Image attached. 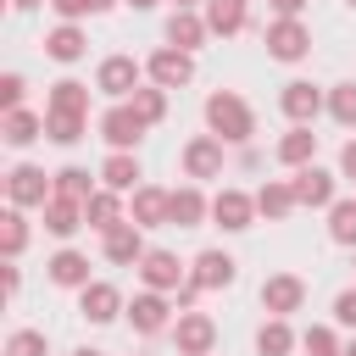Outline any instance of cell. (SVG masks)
Instances as JSON below:
<instances>
[{
    "label": "cell",
    "instance_id": "28",
    "mask_svg": "<svg viewBox=\"0 0 356 356\" xmlns=\"http://www.w3.org/2000/svg\"><path fill=\"white\" fill-rule=\"evenodd\" d=\"M317 156V134H312V122H295L284 139H278V161L284 167H306Z\"/></svg>",
    "mask_w": 356,
    "mask_h": 356
},
{
    "label": "cell",
    "instance_id": "44",
    "mask_svg": "<svg viewBox=\"0 0 356 356\" xmlns=\"http://www.w3.org/2000/svg\"><path fill=\"white\" fill-rule=\"evenodd\" d=\"M339 172H345V178H356V139L339 150Z\"/></svg>",
    "mask_w": 356,
    "mask_h": 356
},
{
    "label": "cell",
    "instance_id": "13",
    "mask_svg": "<svg viewBox=\"0 0 356 356\" xmlns=\"http://www.w3.org/2000/svg\"><path fill=\"white\" fill-rule=\"evenodd\" d=\"M328 100H323V89L317 83H306V78H289L284 83V95H278V111L289 117V122H317V111H323Z\"/></svg>",
    "mask_w": 356,
    "mask_h": 356
},
{
    "label": "cell",
    "instance_id": "15",
    "mask_svg": "<svg viewBox=\"0 0 356 356\" xmlns=\"http://www.w3.org/2000/svg\"><path fill=\"white\" fill-rule=\"evenodd\" d=\"M289 184H295V200H300V206H323V211L334 206V172H328V167L306 161V167H295Z\"/></svg>",
    "mask_w": 356,
    "mask_h": 356
},
{
    "label": "cell",
    "instance_id": "26",
    "mask_svg": "<svg viewBox=\"0 0 356 356\" xmlns=\"http://www.w3.org/2000/svg\"><path fill=\"white\" fill-rule=\"evenodd\" d=\"M245 22H250L245 0H206V28H211V33L234 39V33H245Z\"/></svg>",
    "mask_w": 356,
    "mask_h": 356
},
{
    "label": "cell",
    "instance_id": "20",
    "mask_svg": "<svg viewBox=\"0 0 356 356\" xmlns=\"http://www.w3.org/2000/svg\"><path fill=\"white\" fill-rule=\"evenodd\" d=\"M83 50H89V33H83L78 22H56V28L44 33V56H50V61H61V67L83 61Z\"/></svg>",
    "mask_w": 356,
    "mask_h": 356
},
{
    "label": "cell",
    "instance_id": "2",
    "mask_svg": "<svg viewBox=\"0 0 356 356\" xmlns=\"http://www.w3.org/2000/svg\"><path fill=\"white\" fill-rule=\"evenodd\" d=\"M56 195V172H44V167H33V161H17L11 172H6V200L11 206H44Z\"/></svg>",
    "mask_w": 356,
    "mask_h": 356
},
{
    "label": "cell",
    "instance_id": "42",
    "mask_svg": "<svg viewBox=\"0 0 356 356\" xmlns=\"http://www.w3.org/2000/svg\"><path fill=\"white\" fill-rule=\"evenodd\" d=\"M61 22H78V17H89V0H44Z\"/></svg>",
    "mask_w": 356,
    "mask_h": 356
},
{
    "label": "cell",
    "instance_id": "51",
    "mask_svg": "<svg viewBox=\"0 0 356 356\" xmlns=\"http://www.w3.org/2000/svg\"><path fill=\"white\" fill-rule=\"evenodd\" d=\"M350 6H356V0H350Z\"/></svg>",
    "mask_w": 356,
    "mask_h": 356
},
{
    "label": "cell",
    "instance_id": "45",
    "mask_svg": "<svg viewBox=\"0 0 356 356\" xmlns=\"http://www.w3.org/2000/svg\"><path fill=\"white\" fill-rule=\"evenodd\" d=\"M111 6H117V0H89V17H95V11H111Z\"/></svg>",
    "mask_w": 356,
    "mask_h": 356
},
{
    "label": "cell",
    "instance_id": "43",
    "mask_svg": "<svg viewBox=\"0 0 356 356\" xmlns=\"http://www.w3.org/2000/svg\"><path fill=\"white\" fill-rule=\"evenodd\" d=\"M267 6H273L278 17H300V11H306V0H267Z\"/></svg>",
    "mask_w": 356,
    "mask_h": 356
},
{
    "label": "cell",
    "instance_id": "18",
    "mask_svg": "<svg viewBox=\"0 0 356 356\" xmlns=\"http://www.w3.org/2000/svg\"><path fill=\"white\" fill-rule=\"evenodd\" d=\"M211 217V200L200 195V184H184L172 189V206H167V228H200Z\"/></svg>",
    "mask_w": 356,
    "mask_h": 356
},
{
    "label": "cell",
    "instance_id": "32",
    "mask_svg": "<svg viewBox=\"0 0 356 356\" xmlns=\"http://www.w3.org/2000/svg\"><path fill=\"white\" fill-rule=\"evenodd\" d=\"M89 134V117H78V111H44V139L50 145H78Z\"/></svg>",
    "mask_w": 356,
    "mask_h": 356
},
{
    "label": "cell",
    "instance_id": "14",
    "mask_svg": "<svg viewBox=\"0 0 356 356\" xmlns=\"http://www.w3.org/2000/svg\"><path fill=\"white\" fill-rule=\"evenodd\" d=\"M139 278H145V289H161V295H172V289L189 278V267H184L172 250H145V261H139Z\"/></svg>",
    "mask_w": 356,
    "mask_h": 356
},
{
    "label": "cell",
    "instance_id": "46",
    "mask_svg": "<svg viewBox=\"0 0 356 356\" xmlns=\"http://www.w3.org/2000/svg\"><path fill=\"white\" fill-rule=\"evenodd\" d=\"M33 6H39V0H11V11H33Z\"/></svg>",
    "mask_w": 356,
    "mask_h": 356
},
{
    "label": "cell",
    "instance_id": "37",
    "mask_svg": "<svg viewBox=\"0 0 356 356\" xmlns=\"http://www.w3.org/2000/svg\"><path fill=\"white\" fill-rule=\"evenodd\" d=\"M328 117L339 128H356V83H334L328 89Z\"/></svg>",
    "mask_w": 356,
    "mask_h": 356
},
{
    "label": "cell",
    "instance_id": "50",
    "mask_svg": "<svg viewBox=\"0 0 356 356\" xmlns=\"http://www.w3.org/2000/svg\"><path fill=\"white\" fill-rule=\"evenodd\" d=\"M172 6H206V0H172Z\"/></svg>",
    "mask_w": 356,
    "mask_h": 356
},
{
    "label": "cell",
    "instance_id": "31",
    "mask_svg": "<svg viewBox=\"0 0 356 356\" xmlns=\"http://www.w3.org/2000/svg\"><path fill=\"white\" fill-rule=\"evenodd\" d=\"M300 339H295V328H289V317H267L261 328H256V350L261 356H289Z\"/></svg>",
    "mask_w": 356,
    "mask_h": 356
},
{
    "label": "cell",
    "instance_id": "8",
    "mask_svg": "<svg viewBox=\"0 0 356 356\" xmlns=\"http://www.w3.org/2000/svg\"><path fill=\"white\" fill-rule=\"evenodd\" d=\"M306 306V278L300 273H273L267 284H261V312L267 317H289V312H300Z\"/></svg>",
    "mask_w": 356,
    "mask_h": 356
},
{
    "label": "cell",
    "instance_id": "34",
    "mask_svg": "<svg viewBox=\"0 0 356 356\" xmlns=\"http://www.w3.org/2000/svg\"><path fill=\"white\" fill-rule=\"evenodd\" d=\"M128 106L145 117V128H156V122L167 117V89H161V83H150V89H134V95H128Z\"/></svg>",
    "mask_w": 356,
    "mask_h": 356
},
{
    "label": "cell",
    "instance_id": "39",
    "mask_svg": "<svg viewBox=\"0 0 356 356\" xmlns=\"http://www.w3.org/2000/svg\"><path fill=\"white\" fill-rule=\"evenodd\" d=\"M6 356H50V339H44L39 328H17V334L6 339Z\"/></svg>",
    "mask_w": 356,
    "mask_h": 356
},
{
    "label": "cell",
    "instance_id": "21",
    "mask_svg": "<svg viewBox=\"0 0 356 356\" xmlns=\"http://www.w3.org/2000/svg\"><path fill=\"white\" fill-rule=\"evenodd\" d=\"M139 178H145V172H139V156H134V150H111V156L100 161V184L117 189V195H134Z\"/></svg>",
    "mask_w": 356,
    "mask_h": 356
},
{
    "label": "cell",
    "instance_id": "40",
    "mask_svg": "<svg viewBox=\"0 0 356 356\" xmlns=\"http://www.w3.org/2000/svg\"><path fill=\"white\" fill-rule=\"evenodd\" d=\"M22 95H28L22 72H6V78H0V106H6V111H17V106H22Z\"/></svg>",
    "mask_w": 356,
    "mask_h": 356
},
{
    "label": "cell",
    "instance_id": "16",
    "mask_svg": "<svg viewBox=\"0 0 356 356\" xmlns=\"http://www.w3.org/2000/svg\"><path fill=\"white\" fill-rule=\"evenodd\" d=\"M189 278H195L200 289H228V284L239 278V261H234L228 250H200V256L189 261Z\"/></svg>",
    "mask_w": 356,
    "mask_h": 356
},
{
    "label": "cell",
    "instance_id": "35",
    "mask_svg": "<svg viewBox=\"0 0 356 356\" xmlns=\"http://www.w3.org/2000/svg\"><path fill=\"white\" fill-rule=\"evenodd\" d=\"M328 239L334 245H356V200H334L328 206Z\"/></svg>",
    "mask_w": 356,
    "mask_h": 356
},
{
    "label": "cell",
    "instance_id": "48",
    "mask_svg": "<svg viewBox=\"0 0 356 356\" xmlns=\"http://www.w3.org/2000/svg\"><path fill=\"white\" fill-rule=\"evenodd\" d=\"M72 356H106V350H89V345H83V350H72Z\"/></svg>",
    "mask_w": 356,
    "mask_h": 356
},
{
    "label": "cell",
    "instance_id": "22",
    "mask_svg": "<svg viewBox=\"0 0 356 356\" xmlns=\"http://www.w3.org/2000/svg\"><path fill=\"white\" fill-rule=\"evenodd\" d=\"M44 234H56V239H72L78 228H83V200H67V195H50L44 206Z\"/></svg>",
    "mask_w": 356,
    "mask_h": 356
},
{
    "label": "cell",
    "instance_id": "1",
    "mask_svg": "<svg viewBox=\"0 0 356 356\" xmlns=\"http://www.w3.org/2000/svg\"><path fill=\"white\" fill-rule=\"evenodd\" d=\"M206 128H211L222 145H250V134H256V111L245 106V95H234V89H211V95H206Z\"/></svg>",
    "mask_w": 356,
    "mask_h": 356
},
{
    "label": "cell",
    "instance_id": "11",
    "mask_svg": "<svg viewBox=\"0 0 356 356\" xmlns=\"http://www.w3.org/2000/svg\"><path fill=\"white\" fill-rule=\"evenodd\" d=\"M250 217H256V195H245V189H217L211 195V222L222 234H245Z\"/></svg>",
    "mask_w": 356,
    "mask_h": 356
},
{
    "label": "cell",
    "instance_id": "41",
    "mask_svg": "<svg viewBox=\"0 0 356 356\" xmlns=\"http://www.w3.org/2000/svg\"><path fill=\"white\" fill-rule=\"evenodd\" d=\"M334 323L339 328H356V289H339L334 295Z\"/></svg>",
    "mask_w": 356,
    "mask_h": 356
},
{
    "label": "cell",
    "instance_id": "29",
    "mask_svg": "<svg viewBox=\"0 0 356 356\" xmlns=\"http://www.w3.org/2000/svg\"><path fill=\"white\" fill-rule=\"evenodd\" d=\"M295 206H300V200H295V184H284V178H267V184L256 189V211H261V217H273V222H278V217H289Z\"/></svg>",
    "mask_w": 356,
    "mask_h": 356
},
{
    "label": "cell",
    "instance_id": "10",
    "mask_svg": "<svg viewBox=\"0 0 356 356\" xmlns=\"http://www.w3.org/2000/svg\"><path fill=\"white\" fill-rule=\"evenodd\" d=\"M178 161H184V178H195V184L200 178H222V139L217 134H195Z\"/></svg>",
    "mask_w": 356,
    "mask_h": 356
},
{
    "label": "cell",
    "instance_id": "27",
    "mask_svg": "<svg viewBox=\"0 0 356 356\" xmlns=\"http://www.w3.org/2000/svg\"><path fill=\"white\" fill-rule=\"evenodd\" d=\"M39 134H44V117H33V111H22V106L0 117V139H6L11 150H22V145H33Z\"/></svg>",
    "mask_w": 356,
    "mask_h": 356
},
{
    "label": "cell",
    "instance_id": "5",
    "mask_svg": "<svg viewBox=\"0 0 356 356\" xmlns=\"http://www.w3.org/2000/svg\"><path fill=\"white\" fill-rule=\"evenodd\" d=\"M267 56H273V61H306V56H312V33H306V22H300V17H278V22H267Z\"/></svg>",
    "mask_w": 356,
    "mask_h": 356
},
{
    "label": "cell",
    "instance_id": "49",
    "mask_svg": "<svg viewBox=\"0 0 356 356\" xmlns=\"http://www.w3.org/2000/svg\"><path fill=\"white\" fill-rule=\"evenodd\" d=\"M339 356H356V339H350V345H345V350H339Z\"/></svg>",
    "mask_w": 356,
    "mask_h": 356
},
{
    "label": "cell",
    "instance_id": "12",
    "mask_svg": "<svg viewBox=\"0 0 356 356\" xmlns=\"http://www.w3.org/2000/svg\"><path fill=\"white\" fill-rule=\"evenodd\" d=\"M128 323H134V334H167L172 328V300L161 289H139L134 306H128Z\"/></svg>",
    "mask_w": 356,
    "mask_h": 356
},
{
    "label": "cell",
    "instance_id": "3",
    "mask_svg": "<svg viewBox=\"0 0 356 356\" xmlns=\"http://www.w3.org/2000/svg\"><path fill=\"white\" fill-rule=\"evenodd\" d=\"M100 139H106L111 150H134V145L145 139V117H139L128 100H111V106L100 111Z\"/></svg>",
    "mask_w": 356,
    "mask_h": 356
},
{
    "label": "cell",
    "instance_id": "6",
    "mask_svg": "<svg viewBox=\"0 0 356 356\" xmlns=\"http://www.w3.org/2000/svg\"><path fill=\"white\" fill-rule=\"evenodd\" d=\"M145 78L161 83V89H184L195 78V50H178V44H161L150 61H145Z\"/></svg>",
    "mask_w": 356,
    "mask_h": 356
},
{
    "label": "cell",
    "instance_id": "25",
    "mask_svg": "<svg viewBox=\"0 0 356 356\" xmlns=\"http://www.w3.org/2000/svg\"><path fill=\"white\" fill-rule=\"evenodd\" d=\"M83 222H89L95 234H106V228H117V222H128V217H122V195L100 184V189H95L89 200H83Z\"/></svg>",
    "mask_w": 356,
    "mask_h": 356
},
{
    "label": "cell",
    "instance_id": "30",
    "mask_svg": "<svg viewBox=\"0 0 356 356\" xmlns=\"http://www.w3.org/2000/svg\"><path fill=\"white\" fill-rule=\"evenodd\" d=\"M44 111H78V117H89V83H78V78H61V83H50V95H44Z\"/></svg>",
    "mask_w": 356,
    "mask_h": 356
},
{
    "label": "cell",
    "instance_id": "36",
    "mask_svg": "<svg viewBox=\"0 0 356 356\" xmlns=\"http://www.w3.org/2000/svg\"><path fill=\"white\" fill-rule=\"evenodd\" d=\"M95 178H100V172H95ZM95 178H89V167H61V172H56V195L89 200V195H95Z\"/></svg>",
    "mask_w": 356,
    "mask_h": 356
},
{
    "label": "cell",
    "instance_id": "19",
    "mask_svg": "<svg viewBox=\"0 0 356 356\" xmlns=\"http://www.w3.org/2000/svg\"><path fill=\"white\" fill-rule=\"evenodd\" d=\"M206 17L195 11V6H172V17H167V44H178V50H200L206 44Z\"/></svg>",
    "mask_w": 356,
    "mask_h": 356
},
{
    "label": "cell",
    "instance_id": "23",
    "mask_svg": "<svg viewBox=\"0 0 356 356\" xmlns=\"http://www.w3.org/2000/svg\"><path fill=\"white\" fill-rule=\"evenodd\" d=\"M44 273H50V284H61V289H83V284H89V256L72 250V245H61V250L44 261Z\"/></svg>",
    "mask_w": 356,
    "mask_h": 356
},
{
    "label": "cell",
    "instance_id": "4",
    "mask_svg": "<svg viewBox=\"0 0 356 356\" xmlns=\"http://www.w3.org/2000/svg\"><path fill=\"white\" fill-rule=\"evenodd\" d=\"M145 250H150V245H145V228H139L134 217L100 234V256H106L111 267H139V261H145Z\"/></svg>",
    "mask_w": 356,
    "mask_h": 356
},
{
    "label": "cell",
    "instance_id": "17",
    "mask_svg": "<svg viewBox=\"0 0 356 356\" xmlns=\"http://www.w3.org/2000/svg\"><path fill=\"white\" fill-rule=\"evenodd\" d=\"M78 312H83L89 323H111V317L122 312V289L106 284V278H89V284L78 289Z\"/></svg>",
    "mask_w": 356,
    "mask_h": 356
},
{
    "label": "cell",
    "instance_id": "7",
    "mask_svg": "<svg viewBox=\"0 0 356 356\" xmlns=\"http://www.w3.org/2000/svg\"><path fill=\"white\" fill-rule=\"evenodd\" d=\"M139 72H145V67H139L134 56H106V61L95 67V89H100L106 100H128V95L139 89Z\"/></svg>",
    "mask_w": 356,
    "mask_h": 356
},
{
    "label": "cell",
    "instance_id": "24",
    "mask_svg": "<svg viewBox=\"0 0 356 356\" xmlns=\"http://www.w3.org/2000/svg\"><path fill=\"white\" fill-rule=\"evenodd\" d=\"M167 206H172V189H156V184L134 189V222L139 228H167Z\"/></svg>",
    "mask_w": 356,
    "mask_h": 356
},
{
    "label": "cell",
    "instance_id": "47",
    "mask_svg": "<svg viewBox=\"0 0 356 356\" xmlns=\"http://www.w3.org/2000/svg\"><path fill=\"white\" fill-rule=\"evenodd\" d=\"M128 6H134V11H150V6H161V0H128Z\"/></svg>",
    "mask_w": 356,
    "mask_h": 356
},
{
    "label": "cell",
    "instance_id": "38",
    "mask_svg": "<svg viewBox=\"0 0 356 356\" xmlns=\"http://www.w3.org/2000/svg\"><path fill=\"white\" fill-rule=\"evenodd\" d=\"M300 350H306V356H339L345 345H339V334H334V328H323V323H312V328L300 334Z\"/></svg>",
    "mask_w": 356,
    "mask_h": 356
},
{
    "label": "cell",
    "instance_id": "33",
    "mask_svg": "<svg viewBox=\"0 0 356 356\" xmlns=\"http://www.w3.org/2000/svg\"><path fill=\"white\" fill-rule=\"evenodd\" d=\"M22 245H28V217H22V206H6V211H0V256L17 261Z\"/></svg>",
    "mask_w": 356,
    "mask_h": 356
},
{
    "label": "cell",
    "instance_id": "9",
    "mask_svg": "<svg viewBox=\"0 0 356 356\" xmlns=\"http://www.w3.org/2000/svg\"><path fill=\"white\" fill-rule=\"evenodd\" d=\"M172 345H178V356H211V345H217V323H211L206 312H178V323H172Z\"/></svg>",
    "mask_w": 356,
    "mask_h": 356
}]
</instances>
